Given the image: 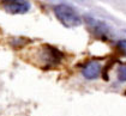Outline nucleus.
<instances>
[{"label": "nucleus", "mask_w": 126, "mask_h": 116, "mask_svg": "<svg viewBox=\"0 0 126 116\" xmlns=\"http://www.w3.org/2000/svg\"><path fill=\"white\" fill-rule=\"evenodd\" d=\"M54 16L65 28H77L82 24V18L77 11L68 4H58L53 7Z\"/></svg>", "instance_id": "obj_1"}, {"label": "nucleus", "mask_w": 126, "mask_h": 116, "mask_svg": "<svg viewBox=\"0 0 126 116\" xmlns=\"http://www.w3.org/2000/svg\"><path fill=\"white\" fill-rule=\"evenodd\" d=\"M63 58V53L50 44L46 43L39 49V60L45 68H53L60 65Z\"/></svg>", "instance_id": "obj_2"}, {"label": "nucleus", "mask_w": 126, "mask_h": 116, "mask_svg": "<svg viewBox=\"0 0 126 116\" xmlns=\"http://www.w3.org/2000/svg\"><path fill=\"white\" fill-rule=\"evenodd\" d=\"M84 20L88 24V26L91 29V31L96 35L98 39H109L113 36V32L112 29L109 28V25L105 23L103 20L96 19L94 17H90V16H85Z\"/></svg>", "instance_id": "obj_3"}, {"label": "nucleus", "mask_w": 126, "mask_h": 116, "mask_svg": "<svg viewBox=\"0 0 126 116\" xmlns=\"http://www.w3.org/2000/svg\"><path fill=\"white\" fill-rule=\"evenodd\" d=\"M2 9L12 16L16 14H25L31 9L29 1L27 0H5L1 2Z\"/></svg>", "instance_id": "obj_4"}, {"label": "nucleus", "mask_w": 126, "mask_h": 116, "mask_svg": "<svg viewBox=\"0 0 126 116\" xmlns=\"http://www.w3.org/2000/svg\"><path fill=\"white\" fill-rule=\"evenodd\" d=\"M80 73L87 80H95L101 74V64L97 60H90L82 67Z\"/></svg>", "instance_id": "obj_5"}, {"label": "nucleus", "mask_w": 126, "mask_h": 116, "mask_svg": "<svg viewBox=\"0 0 126 116\" xmlns=\"http://www.w3.org/2000/svg\"><path fill=\"white\" fill-rule=\"evenodd\" d=\"M118 80L120 83H126V65H121L118 69Z\"/></svg>", "instance_id": "obj_6"}, {"label": "nucleus", "mask_w": 126, "mask_h": 116, "mask_svg": "<svg viewBox=\"0 0 126 116\" xmlns=\"http://www.w3.org/2000/svg\"><path fill=\"white\" fill-rule=\"evenodd\" d=\"M116 47L124 55H126V39H119L116 42Z\"/></svg>", "instance_id": "obj_7"}, {"label": "nucleus", "mask_w": 126, "mask_h": 116, "mask_svg": "<svg viewBox=\"0 0 126 116\" xmlns=\"http://www.w3.org/2000/svg\"><path fill=\"white\" fill-rule=\"evenodd\" d=\"M125 32H126V31H125Z\"/></svg>", "instance_id": "obj_8"}]
</instances>
